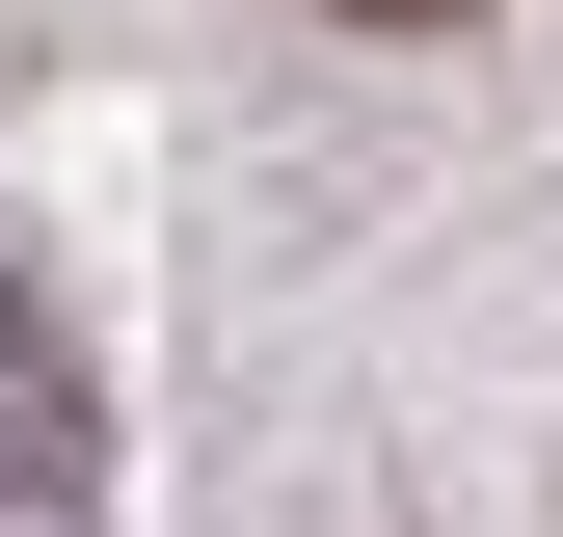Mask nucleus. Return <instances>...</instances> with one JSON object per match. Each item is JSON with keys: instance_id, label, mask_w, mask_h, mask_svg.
I'll return each mask as SVG.
<instances>
[{"instance_id": "1", "label": "nucleus", "mask_w": 563, "mask_h": 537, "mask_svg": "<svg viewBox=\"0 0 563 537\" xmlns=\"http://www.w3.org/2000/svg\"><path fill=\"white\" fill-rule=\"evenodd\" d=\"M0 537H108V430H81V322L0 296Z\"/></svg>"}, {"instance_id": "2", "label": "nucleus", "mask_w": 563, "mask_h": 537, "mask_svg": "<svg viewBox=\"0 0 563 537\" xmlns=\"http://www.w3.org/2000/svg\"><path fill=\"white\" fill-rule=\"evenodd\" d=\"M349 28H456V0H349Z\"/></svg>"}]
</instances>
